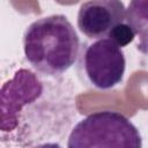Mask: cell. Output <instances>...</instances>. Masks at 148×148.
I'll return each mask as SVG.
<instances>
[{"mask_svg": "<svg viewBox=\"0 0 148 148\" xmlns=\"http://www.w3.org/2000/svg\"><path fill=\"white\" fill-rule=\"evenodd\" d=\"M79 36L65 15H50L32 22L23 35V51L29 65L40 75L59 77L76 61Z\"/></svg>", "mask_w": 148, "mask_h": 148, "instance_id": "2", "label": "cell"}, {"mask_svg": "<svg viewBox=\"0 0 148 148\" xmlns=\"http://www.w3.org/2000/svg\"><path fill=\"white\" fill-rule=\"evenodd\" d=\"M126 23L138 37L136 50L148 57V0H131L126 8Z\"/></svg>", "mask_w": 148, "mask_h": 148, "instance_id": "6", "label": "cell"}, {"mask_svg": "<svg viewBox=\"0 0 148 148\" xmlns=\"http://www.w3.org/2000/svg\"><path fill=\"white\" fill-rule=\"evenodd\" d=\"M28 68L17 69L0 91L1 138L21 146H39L38 140H52L47 130L66 133L71 121V96L53 80ZM58 132V131H57ZM59 133V132H58Z\"/></svg>", "mask_w": 148, "mask_h": 148, "instance_id": "1", "label": "cell"}, {"mask_svg": "<svg viewBox=\"0 0 148 148\" xmlns=\"http://www.w3.org/2000/svg\"><path fill=\"white\" fill-rule=\"evenodd\" d=\"M77 28L90 39L111 38L126 23V8L121 0H88L80 6Z\"/></svg>", "mask_w": 148, "mask_h": 148, "instance_id": "5", "label": "cell"}, {"mask_svg": "<svg viewBox=\"0 0 148 148\" xmlns=\"http://www.w3.org/2000/svg\"><path fill=\"white\" fill-rule=\"evenodd\" d=\"M126 59L121 47L110 38L82 44L77 58V73L89 87L108 90L123 81Z\"/></svg>", "mask_w": 148, "mask_h": 148, "instance_id": "4", "label": "cell"}, {"mask_svg": "<svg viewBox=\"0 0 148 148\" xmlns=\"http://www.w3.org/2000/svg\"><path fill=\"white\" fill-rule=\"evenodd\" d=\"M68 148L142 147L141 135L133 123L117 111H99L80 120L71 131Z\"/></svg>", "mask_w": 148, "mask_h": 148, "instance_id": "3", "label": "cell"}]
</instances>
